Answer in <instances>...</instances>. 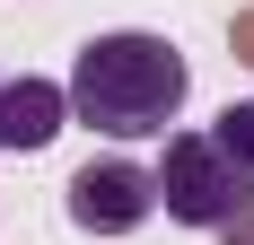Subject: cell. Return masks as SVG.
I'll return each instance as SVG.
<instances>
[{
	"label": "cell",
	"instance_id": "1",
	"mask_svg": "<svg viewBox=\"0 0 254 245\" xmlns=\"http://www.w3.org/2000/svg\"><path fill=\"white\" fill-rule=\"evenodd\" d=\"M70 122H97L105 140H167L193 97V70L184 53L149 26H114V35H88L70 61Z\"/></svg>",
	"mask_w": 254,
	"mask_h": 245
},
{
	"label": "cell",
	"instance_id": "2",
	"mask_svg": "<svg viewBox=\"0 0 254 245\" xmlns=\"http://www.w3.org/2000/svg\"><path fill=\"white\" fill-rule=\"evenodd\" d=\"M149 175H158V210L176 228H237L246 201H254V175L210 140V122L202 131H167V158Z\"/></svg>",
	"mask_w": 254,
	"mask_h": 245
},
{
	"label": "cell",
	"instance_id": "3",
	"mask_svg": "<svg viewBox=\"0 0 254 245\" xmlns=\"http://www.w3.org/2000/svg\"><path fill=\"white\" fill-rule=\"evenodd\" d=\"M70 219L88 237H131L140 219H158V175L131 158H88L70 175Z\"/></svg>",
	"mask_w": 254,
	"mask_h": 245
},
{
	"label": "cell",
	"instance_id": "4",
	"mask_svg": "<svg viewBox=\"0 0 254 245\" xmlns=\"http://www.w3.org/2000/svg\"><path fill=\"white\" fill-rule=\"evenodd\" d=\"M62 122H70V88H53V79H9L0 88V149L35 158V149H53Z\"/></svg>",
	"mask_w": 254,
	"mask_h": 245
},
{
	"label": "cell",
	"instance_id": "5",
	"mask_svg": "<svg viewBox=\"0 0 254 245\" xmlns=\"http://www.w3.org/2000/svg\"><path fill=\"white\" fill-rule=\"evenodd\" d=\"M210 140H219V149H228V158H237V167L254 175V97H246V105H228V114L210 122Z\"/></svg>",
	"mask_w": 254,
	"mask_h": 245
},
{
	"label": "cell",
	"instance_id": "6",
	"mask_svg": "<svg viewBox=\"0 0 254 245\" xmlns=\"http://www.w3.org/2000/svg\"><path fill=\"white\" fill-rule=\"evenodd\" d=\"M0 88H9V79H0Z\"/></svg>",
	"mask_w": 254,
	"mask_h": 245
}]
</instances>
